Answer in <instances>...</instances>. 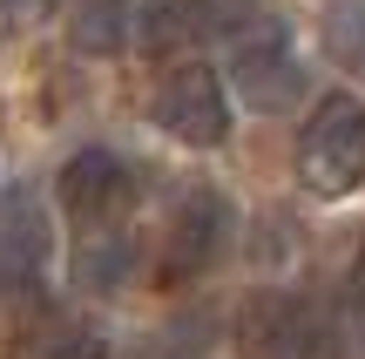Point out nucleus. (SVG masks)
I'll use <instances>...</instances> for the list:
<instances>
[{"instance_id":"8","label":"nucleus","mask_w":365,"mask_h":359,"mask_svg":"<svg viewBox=\"0 0 365 359\" xmlns=\"http://www.w3.org/2000/svg\"><path fill=\"white\" fill-rule=\"evenodd\" d=\"M217 14H223V0H143L135 7V41H143V54H176L196 34L223 27Z\"/></svg>"},{"instance_id":"4","label":"nucleus","mask_w":365,"mask_h":359,"mask_svg":"<svg viewBox=\"0 0 365 359\" xmlns=\"http://www.w3.org/2000/svg\"><path fill=\"white\" fill-rule=\"evenodd\" d=\"M54 197H61V211L75 217V224L88 231H115L122 217L135 211V170L115 156V149H75V156L61 163V176H54Z\"/></svg>"},{"instance_id":"5","label":"nucleus","mask_w":365,"mask_h":359,"mask_svg":"<svg viewBox=\"0 0 365 359\" xmlns=\"http://www.w3.org/2000/svg\"><path fill=\"white\" fill-rule=\"evenodd\" d=\"M149 108H156V129L176 136V143H190V149H217L223 136H230V95H223L217 68H203V61L170 68Z\"/></svg>"},{"instance_id":"12","label":"nucleus","mask_w":365,"mask_h":359,"mask_svg":"<svg viewBox=\"0 0 365 359\" xmlns=\"http://www.w3.org/2000/svg\"><path fill=\"white\" fill-rule=\"evenodd\" d=\"M34 359H108V339L88 333V325H54L34 346Z\"/></svg>"},{"instance_id":"7","label":"nucleus","mask_w":365,"mask_h":359,"mask_svg":"<svg viewBox=\"0 0 365 359\" xmlns=\"http://www.w3.org/2000/svg\"><path fill=\"white\" fill-rule=\"evenodd\" d=\"M54 258V224L34 183L0 190V292H34Z\"/></svg>"},{"instance_id":"9","label":"nucleus","mask_w":365,"mask_h":359,"mask_svg":"<svg viewBox=\"0 0 365 359\" xmlns=\"http://www.w3.org/2000/svg\"><path fill=\"white\" fill-rule=\"evenodd\" d=\"M129 34H135V0H68L75 54H115Z\"/></svg>"},{"instance_id":"1","label":"nucleus","mask_w":365,"mask_h":359,"mask_svg":"<svg viewBox=\"0 0 365 359\" xmlns=\"http://www.w3.org/2000/svg\"><path fill=\"white\" fill-rule=\"evenodd\" d=\"M298 183L312 197H352L365 183V102L345 89L318 95L298 129Z\"/></svg>"},{"instance_id":"6","label":"nucleus","mask_w":365,"mask_h":359,"mask_svg":"<svg viewBox=\"0 0 365 359\" xmlns=\"http://www.w3.org/2000/svg\"><path fill=\"white\" fill-rule=\"evenodd\" d=\"M230 81L257 116H284L291 102L304 95V61H298V41H291L284 21H264L244 48L230 54Z\"/></svg>"},{"instance_id":"14","label":"nucleus","mask_w":365,"mask_h":359,"mask_svg":"<svg viewBox=\"0 0 365 359\" xmlns=\"http://www.w3.org/2000/svg\"><path fill=\"white\" fill-rule=\"evenodd\" d=\"M352 339H359V353H365V271L352 278Z\"/></svg>"},{"instance_id":"11","label":"nucleus","mask_w":365,"mask_h":359,"mask_svg":"<svg viewBox=\"0 0 365 359\" xmlns=\"http://www.w3.org/2000/svg\"><path fill=\"white\" fill-rule=\"evenodd\" d=\"M325 48L339 68L365 75V0H325Z\"/></svg>"},{"instance_id":"13","label":"nucleus","mask_w":365,"mask_h":359,"mask_svg":"<svg viewBox=\"0 0 365 359\" xmlns=\"http://www.w3.org/2000/svg\"><path fill=\"white\" fill-rule=\"evenodd\" d=\"M48 7H54V0H0V41L34 34V27L48 21Z\"/></svg>"},{"instance_id":"2","label":"nucleus","mask_w":365,"mask_h":359,"mask_svg":"<svg viewBox=\"0 0 365 359\" xmlns=\"http://www.w3.org/2000/svg\"><path fill=\"white\" fill-rule=\"evenodd\" d=\"M237 238V203L217 183H190L170 217V238H163V285H190L203 271H217V258Z\"/></svg>"},{"instance_id":"10","label":"nucleus","mask_w":365,"mask_h":359,"mask_svg":"<svg viewBox=\"0 0 365 359\" xmlns=\"http://www.w3.org/2000/svg\"><path fill=\"white\" fill-rule=\"evenodd\" d=\"M129 271H135V238L122 224L81 238V251H75V285H81V292H122Z\"/></svg>"},{"instance_id":"3","label":"nucleus","mask_w":365,"mask_h":359,"mask_svg":"<svg viewBox=\"0 0 365 359\" xmlns=\"http://www.w3.org/2000/svg\"><path fill=\"white\" fill-rule=\"evenodd\" d=\"M237 353L244 359H325V319L298 292H257L237 312Z\"/></svg>"}]
</instances>
